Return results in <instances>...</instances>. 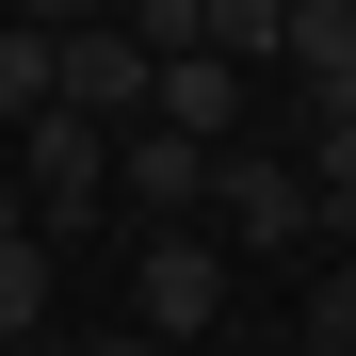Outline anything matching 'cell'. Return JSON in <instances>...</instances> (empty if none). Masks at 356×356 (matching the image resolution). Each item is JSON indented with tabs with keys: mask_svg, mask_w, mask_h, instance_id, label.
Wrapping results in <instances>:
<instances>
[{
	"mask_svg": "<svg viewBox=\"0 0 356 356\" xmlns=\"http://www.w3.org/2000/svg\"><path fill=\"white\" fill-rule=\"evenodd\" d=\"M17 195H33V243L97 227V211H113V130H81V113H33V130H17Z\"/></svg>",
	"mask_w": 356,
	"mask_h": 356,
	"instance_id": "1",
	"label": "cell"
},
{
	"mask_svg": "<svg viewBox=\"0 0 356 356\" xmlns=\"http://www.w3.org/2000/svg\"><path fill=\"white\" fill-rule=\"evenodd\" d=\"M195 324H227V243H195V227L130 243V340H195Z\"/></svg>",
	"mask_w": 356,
	"mask_h": 356,
	"instance_id": "2",
	"label": "cell"
},
{
	"mask_svg": "<svg viewBox=\"0 0 356 356\" xmlns=\"http://www.w3.org/2000/svg\"><path fill=\"white\" fill-rule=\"evenodd\" d=\"M211 211H227V243H324V195H308V162H275V146H227L211 162Z\"/></svg>",
	"mask_w": 356,
	"mask_h": 356,
	"instance_id": "3",
	"label": "cell"
},
{
	"mask_svg": "<svg viewBox=\"0 0 356 356\" xmlns=\"http://www.w3.org/2000/svg\"><path fill=\"white\" fill-rule=\"evenodd\" d=\"M178 211H211V146H178V130H113V227H162Z\"/></svg>",
	"mask_w": 356,
	"mask_h": 356,
	"instance_id": "4",
	"label": "cell"
},
{
	"mask_svg": "<svg viewBox=\"0 0 356 356\" xmlns=\"http://www.w3.org/2000/svg\"><path fill=\"white\" fill-rule=\"evenodd\" d=\"M275 65H291V97H308V130H324V113H356V0H291Z\"/></svg>",
	"mask_w": 356,
	"mask_h": 356,
	"instance_id": "5",
	"label": "cell"
},
{
	"mask_svg": "<svg viewBox=\"0 0 356 356\" xmlns=\"http://www.w3.org/2000/svg\"><path fill=\"white\" fill-rule=\"evenodd\" d=\"M146 97H162V65L130 33H65V113L81 130H146Z\"/></svg>",
	"mask_w": 356,
	"mask_h": 356,
	"instance_id": "6",
	"label": "cell"
},
{
	"mask_svg": "<svg viewBox=\"0 0 356 356\" xmlns=\"http://www.w3.org/2000/svg\"><path fill=\"white\" fill-rule=\"evenodd\" d=\"M0 113H65V33H0Z\"/></svg>",
	"mask_w": 356,
	"mask_h": 356,
	"instance_id": "7",
	"label": "cell"
},
{
	"mask_svg": "<svg viewBox=\"0 0 356 356\" xmlns=\"http://www.w3.org/2000/svg\"><path fill=\"white\" fill-rule=\"evenodd\" d=\"M49 340V243H0V356Z\"/></svg>",
	"mask_w": 356,
	"mask_h": 356,
	"instance_id": "8",
	"label": "cell"
},
{
	"mask_svg": "<svg viewBox=\"0 0 356 356\" xmlns=\"http://www.w3.org/2000/svg\"><path fill=\"white\" fill-rule=\"evenodd\" d=\"M275 33H291V0H211V65H243V81H259V65H275Z\"/></svg>",
	"mask_w": 356,
	"mask_h": 356,
	"instance_id": "9",
	"label": "cell"
},
{
	"mask_svg": "<svg viewBox=\"0 0 356 356\" xmlns=\"http://www.w3.org/2000/svg\"><path fill=\"white\" fill-rule=\"evenodd\" d=\"M308 195H324V227L356 211V113H324V130H308Z\"/></svg>",
	"mask_w": 356,
	"mask_h": 356,
	"instance_id": "10",
	"label": "cell"
},
{
	"mask_svg": "<svg viewBox=\"0 0 356 356\" xmlns=\"http://www.w3.org/2000/svg\"><path fill=\"white\" fill-rule=\"evenodd\" d=\"M291 356H356V275H324V291H308V324H291Z\"/></svg>",
	"mask_w": 356,
	"mask_h": 356,
	"instance_id": "11",
	"label": "cell"
},
{
	"mask_svg": "<svg viewBox=\"0 0 356 356\" xmlns=\"http://www.w3.org/2000/svg\"><path fill=\"white\" fill-rule=\"evenodd\" d=\"M65 356H162V340H130V324H113V340H65Z\"/></svg>",
	"mask_w": 356,
	"mask_h": 356,
	"instance_id": "12",
	"label": "cell"
},
{
	"mask_svg": "<svg viewBox=\"0 0 356 356\" xmlns=\"http://www.w3.org/2000/svg\"><path fill=\"white\" fill-rule=\"evenodd\" d=\"M324 243H340V275H356V211H340V227H324Z\"/></svg>",
	"mask_w": 356,
	"mask_h": 356,
	"instance_id": "13",
	"label": "cell"
},
{
	"mask_svg": "<svg viewBox=\"0 0 356 356\" xmlns=\"http://www.w3.org/2000/svg\"><path fill=\"white\" fill-rule=\"evenodd\" d=\"M33 356H65V340H33Z\"/></svg>",
	"mask_w": 356,
	"mask_h": 356,
	"instance_id": "14",
	"label": "cell"
}]
</instances>
